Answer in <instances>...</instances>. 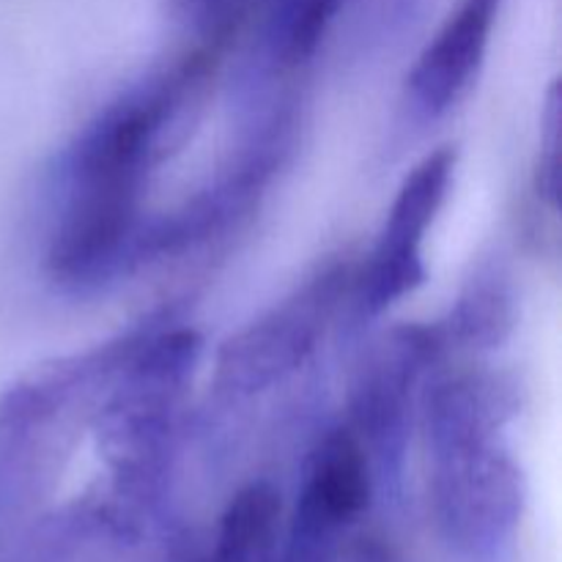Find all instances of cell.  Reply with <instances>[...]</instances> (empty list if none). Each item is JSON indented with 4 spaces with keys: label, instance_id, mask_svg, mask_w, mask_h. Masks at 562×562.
<instances>
[{
    "label": "cell",
    "instance_id": "cell-5",
    "mask_svg": "<svg viewBox=\"0 0 562 562\" xmlns=\"http://www.w3.org/2000/svg\"><path fill=\"white\" fill-rule=\"evenodd\" d=\"M503 0H461L412 66L406 97L417 119L437 121L477 80Z\"/></svg>",
    "mask_w": 562,
    "mask_h": 562
},
{
    "label": "cell",
    "instance_id": "cell-10",
    "mask_svg": "<svg viewBox=\"0 0 562 562\" xmlns=\"http://www.w3.org/2000/svg\"><path fill=\"white\" fill-rule=\"evenodd\" d=\"M283 503L267 481H252L231 497L206 562H274Z\"/></svg>",
    "mask_w": 562,
    "mask_h": 562
},
{
    "label": "cell",
    "instance_id": "cell-7",
    "mask_svg": "<svg viewBox=\"0 0 562 562\" xmlns=\"http://www.w3.org/2000/svg\"><path fill=\"white\" fill-rule=\"evenodd\" d=\"M376 492L371 459L349 426L335 428L316 448L294 516L344 532L371 508Z\"/></svg>",
    "mask_w": 562,
    "mask_h": 562
},
{
    "label": "cell",
    "instance_id": "cell-11",
    "mask_svg": "<svg viewBox=\"0 0 562 562\" xmlns=\"http://www.w3.org/2000/svg\"><path fill=\"white\" fill-rule=\"evenodd\" d=\"M562 97H560V80L549 86L547 104L541 113V151H538L536 162V192L541 198L543 206L552 212L560 209V192H562V170H560V143H562Z\"/></svg>",
    "mask_w": 562,
    "mask_h": 562
},
{
    "label": "cell",
    "instance_id": "cell-8",
    "mask_svg": "<svg viewBox=\"0 0 562 562\" xmlns=\"http://www.w3.org/2000/svg\"><path fill=\"white\" fill-rule=\"evenodd\" d=\"M519 318L514 272L503 256H486L472 267L442 324L448 346L470 351H494L514 335Z\"/></svg>",
    "mask_w": 562,
    "mask_h": 562
},
{
    "label": "cell",
    "instance_id": "cell-3",
    "mask_svg": "<svg viewBox=\"0 0 562 562\" xmlns=\"http://www.w3.org/2000/svg\"><path fill=\"white\" fill-rule=\"evenodd\" d=\"M349 283L344 263L322 269L280 305L225 340L217 355V387L252 395L294 373L322 340Z\"/></svg>",
    "mask_w": 562,
    "mask_h": 562
},
{
    "label": "cell",
    "instance_id": "cell-12",
    "mask_svg": "<svg viewBox=\"0 0 562 562\" xmlns=\"http://www.w3.org/2000/svg\"><path fill=\"white\" fill-rule=\"evenodd\" d=\"M428 0H376V31L382 42L406 33L412 22L420 20Z\"/></svg>",
    "mask_w": 562,
    "mask_h": 562
},
{
    "label": "cell",
    "instance_id": "cell-1",
    "mask_svg": "<svg viewBox=\"0 0 562 562\" xmlns=\"http://www.w3.org/2000/svg\"><path fill=\"white\" fill-rule=\"evenodd\" d=\"M431 508L439 536L459 558L494 562L521 525L527 483L503 439L431 453Z\"/></svg>",
    "mask_w": 562,
    "mask_h": 562
},
{
    "label": "cell",
    "instance_id": "cell-2",
    "mask_svg": "<svg viewBox=\"0 0 562 562\" xmlns=\"http://www.w3.org/2000/svg\"><path fill=\"white\" fill-rule=\"evenodd\" d=\"M448 338L442 324H406L368 355L351 387V431L371 459L376 486H398L409 442L412 393L437 362Z\"/></svg>",
    "mask_w": 562,
    "mask_h": 562
},
{
    "label": "cell",
    "instance_id": "cell-9",
    "mask_svg": "<svg viewBox=\"0 0 562 562\" xmlns=\"http://www.w3.org/2000/svg\"><path fill=\"white\" fill-rule=\"evenodd\" d=\"M349 0H258L250 75L261 82L307 64Z\"/></svg>",
    "mask_w": 562,
    "mask_h": 562
},
{
    "label": "cell",
    "instance_id": "cell-6",
    "mask_svg": "<svg viewBox=\"0 0 562 562\" xmlns=\"http://www.w3.org/2000/svg\"><path fill=\"white\" fill-rule=\"evenodd\" d=\"M519 412L516 384L499 373H461L434 384L423 398L428 453L503 439Z\"/></svg>",
    "mask_w": 562,
    "mask_h": 562
},
{
    "label": "cell",
    "instance_id": "cell-14",
    "mask_svg": "<svg viewBox=\"0 0 562 562\" xmlns=\"http://www.w3.org/2000/svg\"><path fill=\"white\" fill-rule=\"evenodd\" d=\"M184 562H206V560H184Z\"/></svg>",
    "mask_w": 562,
    "mask_h": 562
},
{
    "label": "cell",
    "instance_id": "cell-4",
    "mask_svg": "<svg viewBox=\"0 0 562 562\" xmlns=\"http://www.w3.org/2000/svg\"><path fill=\"white\" fill-rule=\"evenodd\" d=\"M453 170V148H437L426 159H420L409 170L404 184L398 187L387 223L379 234L371 261L362 272L360 289H357V302H360L362 313L379 316L426 283L423 241L448 198Z\"/></svg>",
    "mask_w": 562,
    "mask_h": 562
},
{
    "label": "cell",
    "instance_id": "cell-13",
    "mask_svg": "<svg viewBox=\"0 0 562 562\" xmlns=\"http://www.w3.org/2000/svg\"><path fill=\"white\" fill-rule=\"evenodd\" d=\"M173 5L184 16H192L198 25L212 27L214 33H223L241 11V0H173Z\"/></svg>",
    "mask_w": 562,
    "mask_h": 562
}]
</instances>
